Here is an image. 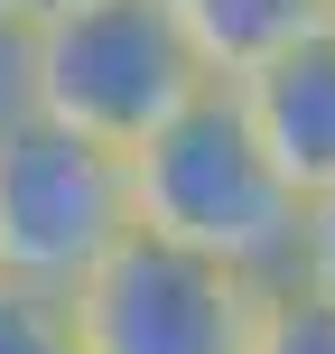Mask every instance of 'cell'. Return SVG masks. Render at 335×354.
I'll list each match as a JSON object with an SVG mask.
<instances>
[{
  "mask_svg": "<svg viewBox=\"0 0 335 354\" xmlns=\"http://www.w3.org/2000/svg\"><path fill=\"white\" fill-rule=\"evenodd\" d=\"M131 196H140V224L214 252V261H242V270H261V280L298 270L307 196L289 187L280 159L261 149L233 75H205V84L131 149Z\"/></svg>",
  "mask_w": 335,
  "mask_h": 354,
  "instance_id": "1",
  "label": "cell"
},
{
  "mask_svg": "<svg viewBox=\"0 0 335 354\" xmlns=\"http://www.w3.org/2000/svg\"><path fill=\"white\" fill-rule=\"evenodd\" d=\"M205 75L214 66L195 56L168 0H84V10L37 19V112L112 149H140Z\"/></svg>",
  "mask_w": 335,
  "mask_h": 354,
  "instance_id": "2",
  "label": "cell"
},
{
  "mask_svg": "<svg viewBox=\"0 0 335 354\" xmlns=\"http://www.w3.org/2000/svg\"><path fill=\"white\" fill-rule=\"evenodd\" d=\"M251 317H261V270L214 261L159 224H131L75 280L84 354H251Z\"/></svg>",
  "mask_w": 335,
  "mask_h": 354,
  "instance_id": "3",
  "label": "cell"
},
{
  "mask_svg": "<svg viewBox=\"0 0 335 354\" xmlns=\"http://www.w3.org/2000/svg\"><path fill=\"white\" fill-rule=\"evenodd\" d=\"M131 224H140L131 149L93 140L56 112H28L19 131H0V270L75 289Z\"/></svg>",
  "mask_w": 335,
  "mask_h": 354,
  "instance_id": "4",
  "label": "cell"
},
{
  "mask_svg": "<svg viewBox=\"0 0 335 354\" xmlns=\"http://www.w3.org/2000/svg\"><path fill=\"white\" fill-rule=\"evenodd\" d=\"M233 93H242L261 149L280 159V177L298 196L335 187V19H317V28L289 37V47H270L261 66H242Z\"/></svg>",
  "mask_w": 335,
  "mask_h": 354,
  "instance_id": "5",
  "label": "cell"
},
{
  "mask_svg": "<svg viewBox=\"0 0 335 354\" xmlns=\"http://www.w3.org/2000/svg\"><path fill=\"white\" fill-rule=\"evenodd\" d=\"M177 28L195 37V56H205L214 75H242L261 66L270 47H289V37H307L317 19H335V0H168Z\"/></svg>",
  "mask_w": 335,
  "mask_h": 354,
  "instance_id": "6",
  "label": "cell"
},
{
  "mask_svg": "<svg viewBox=\"0 0 335 354\" xmlns=\"http://www.w3.org/2000/svg\"><path fill=\"white\" fill-rule=\"evenodd\" d=\"M251 354H335V289L298 280H261V317H251Z\"/></svg>",
  "mask_w": 335,
  "mask_h": 354,
  "instance_id": "7",
  "label": "cell"
},
{
  "mask_svg": "<svg viewBox=\"0 0 335 354\" xmlns=\"http://www.w3.org/2000/svg\"><path fill=\"white\" fill-rule=\"evenodd\" d=\"M0 354H84L75 289H47V280L0 270Z\"/></svg>",
  "mask_w": 335,
  "mask_h": 354,
  "instance_id": "8",
  "label": "cell"
},
{
  "mask_svg": "<svg viewBox=\"0 0 335 354\" xmlns=\"http://www.w3.org/2000/svg\"><path fill=\"white\" fill-rule=\"evenodd\" d=\"M37 112V19L0 10V131H19Z\"/></svg>",
  "mask_w": 335,
  "mask_h": 354,
  "instance_id": "9",
  "label": "cell"
},
{
  "mask_svg": "<svg viewBox=\"0 0 335 354\" xmlns=\"http://www.w3.org/2000/svg\"><path fill=\"white\" fill-rule=\"evenodd\" d=\"M298 280L335 289V187L307 196V224H298Z\"/></svg>",
  "mask_w": 335,
  "mask_h": 354,
  "instance_id": "10",
  "label": "cell"
},
{
  "mask_svg": "<svg viewBox=\"0 0 335 354\" xmlns=\"http://www.w3.org/2000/svg\"><path fill=\"white\" fill-rule=\"evenodd\" d=\"M19 19H56V10H84V0H10Z\"/></svg>",
  "mask_w": 335,
  "mask_h": 354,
  "instance_id": "11",
  "label": "cell"
},
{
  "mask_svg": "<svg viewBox=\"0 0 335 354\" xmlns=\"http://www.w3.org/2000/svg\"><path fill=\"white\" fill-rule=\"evenodd\" d=\"M0 10H10V0H0Z\"/></svg>",
  "mask_w": 335,
  "mask_h": 354,
  "instance_id": "12",
  "label": "cell"
}]
</instances>
